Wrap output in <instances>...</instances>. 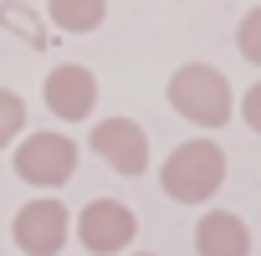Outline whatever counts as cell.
I'll list each match as a JSON object with an SVG mask.
<instances>
[{
	"label": "cell",
	"mask_w": 261,
	"mask_h": 256,
	"mask_svg": "<svg viewBox=\"0 0 261 256\" xmlns=\"http://www.w3.org/2000/svg\"><path fill=\"white\" fill-rule=\"evenodd\" d=\"M159 185H164V195L179 200V205H205V200L225 185V149H220L215 139H190V144H179V149L164 159Z\"/></svg>",
	"instance_id": "1"
},
{
	"label": "cell",
	"mask_w": 261,
	"mask_h": 256,
	"mask_svg": "<svg viewBox=\"0 0 261 256\" xmlns=\"http://www.w3.org/2000/svg\"><path fill=\"white\" fill-rule=\"evenodd\" d=\"M169 103H174V113L190 118L195 128H220V123L230 118V108H236L230 82H225L215 67H205V62H190V67H179V72L169 77Z\"/></svg>",
	"instance_id": "2"
},
{
	"label": "cell",
	"mask_w": 261,
	"mask_h": 256,
	"mask_svg": "<svg viewBox=\"0 0 261 256\" xmlns=\"http://www.w3.org/2000/svg\"><path fill=\"white\" fill-rule=\"evenodd\" d=\"M77 169V144L67 134H31L21 149H16V174L26 185H41V190H57L67 185Z\"/></svg>",
	"instance_id": "3"
},
{
	"label": "cell",
	"mask_w": 261,
	"mask_h": 256,
	"mask_svg": "<svg viewBox=\"0 0 261 256\" xmlns=\"http://www.w3.org/2000/svg\"><path fill=\"white\" fill-rule=\"evenodd\" d=\"M139 236V220L123 200H92L82 215H77V241L92 251V256H113V251H128V241Z\"/></svg>",
	"instance_id": "4"
},
{
	"label": "cell",
	"mask_w": 261,
	"mask_h": 256,
	"mask_svg": "<svg viewBox=\"0 0 261 256\" xmlns=\"http://www.w3.org/2000/svg\"><path fill=\"white\" fill-rule=\"evenodd\" d=\"M92 154L113 164L118 174H144L149 169V134L134 118H102L92 128Z\"/></svg>",
	"instance_id": "5"
},
{
	"label": "cell",
	"mask_w": 261,
	"mask_h": 256,
	"mask_svg": "<svg viewBox=\"0 0 261 256\" xmlns=\"http://www.w3.org/2000/svg\"><path fill=\"white\" fill-rule=\"evenodd\" d=\"M67 205H57V200H31L26 210H16V225H11V236H16V246L26 251V256H57L62 251V241H67Z\"/></svg>",
	"instance_id": "6"
},
{
	"label": "cell",
	"mask_w": 261,
	"mask_h": 256,
	"mask_svg": "<svg viewBox=\"0 0 261 256\" xmlns=\"http://www.w3.org/2000/svg\"><path fill=\"white\" fill-rule=\"evenodd\" d=\"M41 97H46V108H51L62 123H82V118L97 108V77H92L87 67H77V62L51 67V72H46Z\"/></svg>",
	"instance_id": "7"
},
{
	"label": "cell",
	"mask_w": 261,
	"mask_h": 256,
	"mask_svg": "<svg viewBox=\"0 0 261 256\" xmlns=\"http://www.w3.org/2000/svg\"><path fill=\"white\" fill-rule=\"evenodd\" d=\"M195 251L200 256H251V231L230 210H205L195 225Z\"/></svg>",
	"instance_id": "8"
},
{
	"label": "cell",
	"mask_w": 261,
	"mask_h": 256,
	"mask_svg": "<svg viewBox=\"0 0 261 256\" xmlns=\"http://www.w3.org/2000/svg\"><path fill=\"white\" fill-rule=\"evenodd\" d=\"M46 16L57 31H72V36H87L102 26L108 16V0H46Z\"/></svg>",
	"instance_id": "9"
},
{
	"label": "cell",
	"mask_w": 261,
	"mask_h": 256,
	"mask_svg": "<svg viewBox=\"0 0 261 256\" xmlns=\"http://www.w3.org/2000/svg\"><path fill=\"white\" fill-rule=\"evenodd\" d=\"M0 26H11L21 41H31V46H46V31H41V21L31 16V11H21L16 0H6V6H0Z\"/></svg>",
	"instance_id": "10"
},
{
	"label": "cell",
	"mask_w": 261,
	"mask_h": 256,
	"mask_svg": "<svg viewBox=\"0 0 261 256\" xmlns=\"http://www.w3.org/2000/svg\"><path fill=\"white\" fill-rule=\"evenodd\" d=\"M21 128H26V103H21L16 92L0 87V149L16 144V139H21Z\"/></svg>",
	"instance_id": "11"
},
{
	"label": "cell",
	"mask_w": 261,
	"mask_h": 256,
	"mask_svg": "<svg viewBox=\"0 0 261 256\" xmlns=\"http://www.w3.org/2000/svg\"><path fill=\"white\" fill-rule=\"evenodd\" d=\"M236 46H241V57H246V62H256V67H261V6H256V11H246V21H241V31H236Z\"/></svg>",
	"instance_id": "12"
},
{
	"label": "cell",
	"mask_w": 261,
	"mask_h": 256,
	"mask_svg": "<svg viewBox=\"0 0 261 256\" xmlns=\"http://www.w3.org/2000/svg\"><path fill=\"white\" fill-rule=\"evenodd\" d=\"M241 118H246V128H256V134H261V82L241 97Z\"/></svg>",
	"instance_id": "13"
},
{
	"label": "cell",
	"mask_w": 261,
	"mask_h": 256,
	"mask_svg": "<svg viewBox=\"0 0 261 256\" xmlns=\"http://www.w3.org/2000/svg\"><path fill=\"white\" fill-rule=\"evenodd\" d=\"M139 256H149V251H139Z\"/></svg>",
	"instance_id": "14"
}]
</instances>
